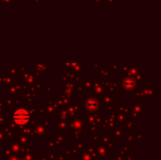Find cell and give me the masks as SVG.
<instances>
[{"instance_id": "6da1fadb", "label": "cell", "mask_w": 161, "mask_h": 160, "mask_svg": "<svg viewBox=\"0 0 161 160\" xmlns=\"http://www.w3.org/2000/svg\"><path fill=\"white\" fill-rule=\"evenodd\" d=\"M13 119L14 121L19 124H26L27 121L29 120V115L28 113L24 110V109H19L17 110L14 115H13Z\"/></svg>"}]
</instances>
